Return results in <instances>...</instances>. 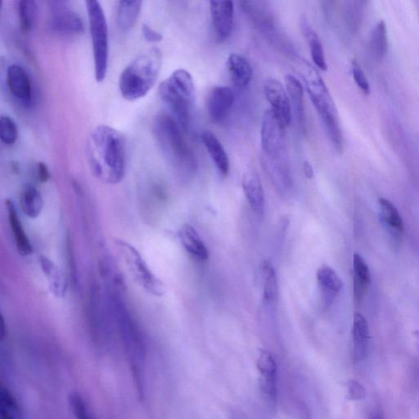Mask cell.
I'll use <instances>...</instances> for the list:
<instances>
[{
  "label": "cell",
  "mask_w": 419,
  "mask_h": 419,
  "mask_svg": "<svg viewBox=\"0 0 419 419\" xmlns=\"http://www.w3.org/2000/svg\"><path fill=\"white\" fill-rule=\"evenodd\" d=\"M88 156L91 168L101 180L116 185L124 178L126 142L115 128L101 125L94 129L89 138Z\"/></svg>",
  "instance_id": "obj_1"
},
{
  "label": "cell",
  "mask_w": 419,
  "mask_h": 419,
  "mask_svg": "<svg viewBox=\"0 0 419 419\" xmlns=\"http://www.w3.org/2000/svg\"><path fill=\"white\" fill-rule=\"evenodd\" d=\"M152 129L156 143L171 168L182 175L195 174L197 168L195 155L183 137L182 129L173 116L157 115Z\"/></svg>",
  "instance_id": "obj_2"
},
{
  "label": "cell",
  "mask_w": 419,
  "mask_h": 419,
  "mask_svg": "<svg viewBox=\"0 0 419 419\" xmlns=\"http://www.w3.org/2000/svg\"><path fill=\"white\" fill-rule=\"evenodd\" d=\"M162 65L163 53L158 48H149L133 59L119 79L123 98L136 101L146 96L157 82Z\"/></svg>",
  "instance_id": "obj_3"
},
{
  "label": "cell",
  "mask_w": 419,
  "mask_h": 419,
  "mask_svg": "<svg viewBox=\"0 0 419 419\" xmlns=\"http://www.w3.org/2000/svg\"><path fill=\"white\" fill-rule=\"evenodd\" d=\"M106 305L111 318L114 320L121 338L130 358L134 372L138 376L141 372L142 365L146 358V345L142 332L136 320L131 314L121 295L114 288L107 290Z\"/></svg>",
  "instance_id": "obj_4"
},
{
  "label": "cell",
  "mask_w": 419,
  "mask_h": 419,
  "mask_svg": "<svg viewBox=\"0 0 419 419\" xmlns=\"http://www.w3.org/2000/svg\"><path fill=\"white\" fill-rule=\"evenodd\" d=\"M159 96L168 105L182 131L189 130L190 109L195 95V82L185 69L175 70L159 86Z\"/></svg>",
  "instance_id": "obj_5"
},
{
  "label": "cell",
  "mask_w": 419,
  "mask_h": 419,
  "mask_svg": "<svg viewBox=\"0 0 419 419\" xmlns=\"http://www.w3.org/2000/svg\"><path fill=\"white\" fill-rule=\"evenodd\" d=\"M240 4L246 17L266 40L293 60L298 56L289 37L279 26L270 3L243 1Z\"/></svg>",
  "instance_id": "obj_6"
},
{
  "label": "cell",
  "mask_w": 419,
  "mask_h": 419,
  "mask_svg": "<svg viewBox=\"0 0 419 419\" xmlns=\"http://www.w3.org/2000/svg\"><path fill=\"white\" fill-rule=\"evenodd\" d=\"M91 39L93 44L94 75L97 82H104L109 69V31L104 11L100 2L86 1Z\"/></svg>",
  "instance_id": "obj_7"
},
{
  "label": "cell",
  "mask_w": 419,
  "mask_h": 419,
  "mask_svg": "<svg viewBox=\"0 0 419 419\" xmlns=\"http://www.w3.org/2000/svg\"><path fill=\"white\" fill-rule=\"evenodd\" d=\"M293 60L322 122L338 119L334 102L330 90L315 66L299 55Z\"/></svg>",
  "instance_id": "obj_8"
},
{
  "label": "cell",
  "mask_w": 419,
  "mask_h": 419,
  "mask_svg": "<svg viewBox=\"0 0 419 419\" xmlns=\"http://www.w3.org/2000/svg\"><path fill=\"white\" fill-rule=\"evenodd\" d=\"M285 129L271 109L265 112L261 131L263 163L288 162Z\"/></svg>",
  "instance_id": "obj_9"
},
{
  "label": "cell",
  "mask_w": 419,
  "mask_h": 419,
  "mask_svg": "<svg viewBox=\"0 0 419 419\" xmlns=\"http://www.w3.org/2000/svg\"><path fill=\"white\" fill-rule=\"evenodd\" d=\"M116 245L138 285L154 297H162L165 293V284L150 270L138 251L125 241L116 240Z\"/></svg>",
  "instance_id": "obj_10"
},
{
  "label": "cell",
  "mask_w": 419,
  "mask_h": 419,
  "mask_svg": "<svg viewBox=\"0 0 419 419\" xmlns=\"http://www.w3.org/2000/svg\"><path fill=\"white\" fill-rule=\"evenodd\" d=\"M50 26L56 33L63 36H79L85 31L82 18L62 1L50 2Z\"/></svg>",
  "instance_id": "obj_11"
},
{
  "label": "cell",
  "mask_w": 419,
  "mask_h": 419,
  "mask_svg": "<svg viewBox=\"0 0 419 419\" xmlns=\"http://www.w3.org/2000/svg\"><path fill=\"white\" fill-rule=\"evenodd\" d=\"M264 93L268 104L271 105V110L283 126L288 127L291 122L292 107L287 90L278 80L271 78L265 82Z\"/></svg>",
  "instance_id": "obj_12"
},
{
  "label": "cell",
  "mask_w": 419,
  "mask_h": 419,
  "mask_svg": "<svg viewBox=\"0 0 419 419\" xmlns=\"http://www.w3.org/2000/svg\"><path fill=\"white\" fill-rule=\"evenodd\" d=\"M210 12L214 36L218 43L227 41L234 28V7L232 1H211Z\"/></svg>",
  "instance_id": "obj_13"
},
{
  "label": "cell",
  "mask_w": 419,
  "mask_h": 419,
  "mask_svg": "<svg viewBox=\"0 0 419 419\" xmlns=\"http://www.w3.org/2000/svg\"><path fill=\"white\" fill-rule=\"evenodd\" d=\"M6 82L9 93L21 105L29 107L33 103V89L26 70L17 64L8 68Z\"/></svg>",
  "instance_id": "obj_14"
},
{
  "label": "cell",
  "mask_w": 419,
  "mask_h": 419,
  "mask_svg": "<svg viewBox=\"0 0 419 419\" xmlns=\"http://www.w3.org/2000/svg\"><path fill=\"white\" fill-rule=\"evenodd\" d=\"M257 369L259 371L260 386L262 393L272 404L277 401V364L272 354L266 351L260 350L257 359Z\"/></svg>",
  "instance_id": "obj_15"
},
{
  "label": "cell",
  "mask_w": 419,
  "mask_h": 419,
  "mask_svg": "<svg viewBox=\"0 0 419 419\" xmlns=\"http://www.w3.org/2000/svg\"><path fill=\"white\" fill-rule=\"evenodd\" d=\"M234 91L227 86H217L207 99V111L214 123H222L228 116L234 104Z\"/></svg>",
  "instance_id": "obj_16"
},
{
  "label": "cell",
  "mask_w": 419,
  "mask_h": 419,
  "mask_svg": "<svg viewBox=\"0 0 419 419\" xmlns=\"http://www.w3.org/2000/svg\"><path fill=\"white\" fill-rule=\"evenodd\" d=\"M299 26L300 32H302L309 45L310 56L312 58L314 65L318 67L320 71L326 72L327 65L325 50L318 33L315 31L313 26L310 25L305 15H303L300 18Z\"/></svg>",
  "instance_id": "obj_17"
},
{
  "label": "cell",
  "mask_w": 419,
  "mask_h": 419,
  "mask_svg": "<svg viewBox=\"0 0 419 419\" xmlns=\"http://www.w3.org/2000/svg\"><path fill=\"white\" fill-rule=\"evenodd\" d=\"M243 187L251 208L258 216L262 217L265 209L264 190H263L260 175L255 170L250 169L245 172Z\"/></svg>",
  "instance_id": "obj_18"
},
{
  "label": "cell",
  "mask_w": 419,
  "mask_h": 419,
  "mask_svg": "<svg viewBox=\"0 0 419 419\" xmlns=\"http://www.w3.org/2000/svg\"><path fill=\"white\" fill-rule=\"evenodd\" d=\"M227 68L236 88L249 87L252 79V67L248 59L239 53H232L228 58Z\"/></svg>",
  "instance_id": "obj_19"
},
{
  "label": "cell",
  "mask_w": 419,
  "mask_h": 419,
  "mask_svg": "<svg viewBox=\"0 0 419 419\" xmlns=\"http://www.w3.org/2000/svg\"><path fill=\"white\" fill-rule=\"evenodd\" d=\"M201 139L219 173L222 176H227L229 171V159L222 143L212 132L207 130L202 131Z\"/></svg>",
  "instance_id": "obj_20"
},
{
  "label": "cell",
  "mask_w": 419,
  "mask_h": 419,
  "mask_svg": "<svg viewBox=\"0 0 419 419\" xmlns=\"http://www.w3.org/2000/svg\"><path fill=\"white\" fill-rule=\"evenodd\" d=\"M369 346V326L361 314L354 315L352 327V356L356 362L364 361L367 356Z\"/></svg>",
  "instance_id": "obj_21"
},
{
  "label": "cell",
  "mask_w": 419,
  "mask_h": 419,
  "mask_svg": "<svg viewBox=\"0 0 419 419\" xmlns=\"http://www.w3.org/2000/svg\"><path fill=\"white\" fill-rule=\"evenodd\" d=\"M285 87L290 103H291V107L293 106L300 130L305 131L306 121L303 86L297 78L289 74L285 77Z\"/></svg>",
  "instance_id": "obj_22"
},
{
  "label": "cell",
  "mask_w": 419,
  "mask_h": 419,
  "mask_svg": "<svg viewBox=\"0 0 419 419\" xmlns=\"http://www.w3.org/2000/svg\"><path fill=\"white\" fill-rule=\"evenodd\" d=\"M9 222L14 237L16 246L21 256H29L32 254V246L28 235L21 224L17 209L13 202L6 201Z\"/></svg>",
  "instance_id": "obj_23"
},
{
  "label": "cell",
  "mask_w": 419,
  "mask_h": 419,
  "mask_svg": "<svg viewBox=\"0 0 419 419\" xmlns=\"http://www.w3.org/2000/svg\"><path fill=\"white\" fill-rule=\"evenodd\" d=\"M317 279L323 293L326 305L332 304L342 288L341 278L334 268L324 266L317 271Z\"/></svg>",
  "instance_id": "obj_24"
},
{
  "label": "cell",
  "mask_w": 419,
  "mask_h": 419,
  "mask_svg": "<svg viewBox=\"0 0 419 419\" xmlns=\"http://www.w3.org/2000/svg\"><path fill=\"white\" fill-rule=\"evenodd\" d=\"M179 237L185 250L198 260L206 261L209 254L205 244H204L200 234L195 228L190 224L183 225L179 232Z\"/></svg>",
  "instance_id": "obj_25"
},
{
  "label": "cell",
  "mask_w": 419,
  "mask_h": 419,
  "mask_svg": "<svg viewBox=\"0 0 419 419\" xmlns=\"http://www.w3.org/2000/svg\"><path fill=\"white\" fill-rule=\"evenodd\" d=\"M142 1H118L116 5V23L123 31H130L136 24L142 9Z\"/></svg>",
  "instance_id": "obj_26"
},
{
  "label": "cell",
  "mask_w": 419,
  "mask_h": 419,
  "mask_svg": "<svg viewBox=\"0 0 419 419\" xmlns=\"http://www.w3.org/2000/svg\"><path fill=\"white\" fill-rule=\"evenodd\" d=\"M353 266L354 297L357 302H361L371 282V275L367 263L361 255H354Z\"/></svg>",
  "instance_id": "obj_27"
},
{
  "label": "cell",
  "mask_w": 419,
  "mask_h": 419,
  "mask_svg": "<svg viewBox=\"0 0 419 419\" xmlns=\"http://www.w3.org/2000/svg\"><path fill=\"white\" fill-rule=\"evenodd\" d=\"M40 264L52 294L58 298H62L66 293L67 285L60 271L55 263L44 256H40Z\"/></svg>",
  "instance_id": "obj_28"
},
{
  "label": "cell",
  "mask_w": 419,
  "mask_h": 419,
  "mask_svg": "<svg viewBox=\"0 0 419 419\" xmlns=\"http://www.w3.org/2000/svg\"><path fill=\"white\" fill-rule=\"evenodd\" d=\"M381 222L388 227L391 234L401 236L404 233V223L393 203L386 198H380L379 201Z\"/></svg>",
  "instance_id": "obj_29"
},
{
  "label": "cell",
  "mask_w": 419,
  "mask_h": 419,
  "mask_svg": "<svg viewBox=\"0 0 419 419\" xmlns=\"http://www.w3.org/2000/svg\"><path fill=\"white\" fill-rule=\"evenodd\" d=\"M21 207L25 214L31 219L40 216L44 207V200L36 187L31 185L24 187L21 195Z\"/></svg>",
  "instance_id": "obj_30"
},
{
  "label": "cell",
  "mask_w": 419,
  "mask_h": 419,
  "mask_svg": "<svg viewBox=\"0 0 419 419\" xmlns=\"http://www.w3.org/2000/svg\"><path fill=\"white\" fill-rule=\"evenodd\" d=\"M0 419H23V412L17 397L9 388L0 389Z\"/></svg>",
  "instance_id": "obj_31"
},
{
  "label": "cell",
  "mask_w": 419,
  "mask_h": 419,
  "mask_svg": "<svg viewBox=\"0 0 419 419\" xmlns=\"http://www.w3.org/2000/svg\"><path fill=\"white\" fill-rule=\"evenodd\" d=\"M261 273L264 281V298L267 303H276L278 298V281L276 271L270 261H263Z\"/></svg>",
  "instance_id": "obj_32"
},
{
  "label": "cell",
  "mask_w": 419,
  "mask_h": 419,
  "mask_svg": "<svg viewBox=\"0 0 419 419\" xmlns=\"http://www.w3.org/2000/svg\"><path fill=\"white\" fill-rule=\"evenodd\" d=\"M18 13L21 28L26 32L34 28L38 18V6L34 0H21L18 2Z\"/></svg>",
  "instance_id": "obj_33"
},
{
  "label": "cell",
  "mask_w": 419,
  "mask_h": 419,
  "mask_svg": "<svg viewBox=\"0 0 419 419\" xmlns=\"http://www.w3.org/2000/svg\"><path fill=\"white\" fill-rule=\"evenodd\" d=\"M371 46L374 55L378 58L385 57L388 50V29L383 21H380L371 33Z\"/></svg>",
  "instance_id": "obj_34"
},
{
  "label": "cell",
  "mask_w": 419,
  "mask_h": 419,
  "mask_svg": "<svg viewBox=\"0 0 419 419\" xmlns=\"http://www.w3.org/2000/svg\"><path fill=\"white\" fill-rule=\"evenodd\" d=\"M364 4L362 1L345 2L343 15L349 30L356 31L361 25Z\"/></svg>",
  "instance_id": "obj_35"
},
{
  "label": "cell",
  "mask_w": 419,
  "mask_h": 419,
  "mask_svg": "<svg viewBox=\"0 0 419 419\" xmlns=\"http://www.w3.org/2000/svg\"><path fill=\"white\" fill-rule=\"evenodd\" d=\"M18 138V128L12 117L2 115L0 118V138L5 145H13Z\"/></svg>",
  "instance_id": "obj_36"
},
{
  "label": "cell",
  "mask_w": 419,
  "mask_h": 419,
  "mask_svg": "<svg viewBox=\"0 0 419 419\" xmlns=\"http://www.w3.org/2000/svg\"><path fill=\"white\" fill-rule=\"evenodd\" d=\"M352 72L354 82H356L359 89H361L364 94H369L370 85L369 80L366 76H365L362 67L357 60L352 61Z\"/></svg>",
  "instance_id": "obj_37"
},
{
  "label": "cell",
  "mask_w": 419,
  "mask_h": 419,
  "mask_svg": "<svg viewBox=\"0 0 419 419\" xmlns=\"http://www.w3.org/2000/svg\"><path fill=\"white\" fill-rule=\"evenodd\" d=\"M348 398L352 401H361L366 396V392L362 384L357 381L352 380L348 385Z\"/></svg>",
  "instance_id": "obj_38"
},
{
  "label": "cell",
  "mask_w": 419,
  "mask_h": 419,
  "mask_svg": "<svg viewBox=\"0 0 419 419\" xmlns=\"http://www.w3.org/2000/svg\"><path fill=\"white\" fill-rule=\"evenodd\" d=\"M142 34L145 40L149 43H158L163 39V36L160 34V32L156 31L151 26L148 24L143 25Z\"/></svg>",
  "instance_id": "obj_39"
},
{
  "label": "cell",
  "mask_w": 419,
  "mask_h": 419,
  "mask_svg": "<svg viewBox=\"0 0 419 419\" xmlns=\"http://www.w3.org/2000/svg\"><path fill=\"white\" fill-rule=\"evenodd\" d=\"M37 177L42 183H46L50 178V170L44 163H39L36 166Z\"/></svg>",
  "instance_id": "obj_40"
},
{
  "label": "cell",
  "mask_w": 419,
  "mask_h": 419,
  "mask_svg": "<svg viewBox=\"0 0 419 419\" xmlns=\"http://www.w3.org/2000/svg\"><path fill=\"white\" fill-rule=\"evenodd\" d=\"M303 170L306 178L312 179L314 177V170L312 165L309 162H305L303 163Z\"/></svg>",
  "instance_id": "obj_41"
},
{
  "label": "cell",
  "mask_w": 419,
  "mask_h": 419,
  "mask_svg": "<svg viewBox=\"0 0 419 419\" xmlns=\"http://www.w3.org/2000/svg\"><path fill=\"white\" fill-rule=\"evenodd\" d=\"M77 419H94L92 415H91L89 409H86L82 412H80L76 415Z\"/></svg>",
  "instance_id": "obj_42"
},
{
  "label": "cell",
  "mask_w": 419,
  "mask_h": 419,
  "mask_svg": "<svg viewBox=\"0 0 419 419\" xmlns=\"http://www.w3.org/2000/svg\"><path fill=\"white\" fill-rule=\"evenodd\" d=\"M370 419H385L383 411L378 408V409L374 410L370 415Z\"/></svg>",
  "instance_id": "obj_43"
},
{
  "label": "cell",
  "mask_w": 419,
  "mask_h": 419,
  "mask_svg": "<svg viewBox=\"0 0 419 419\" xmlns=\"http://www.w3.org/2000/svg\"><path fill=\"white\" fill-rule=\"evenodd\" d=\"M417 337H418V340H419V332H418Z\"/></svg>",
  "instance_id": "obj_44"
}]
</instances>
